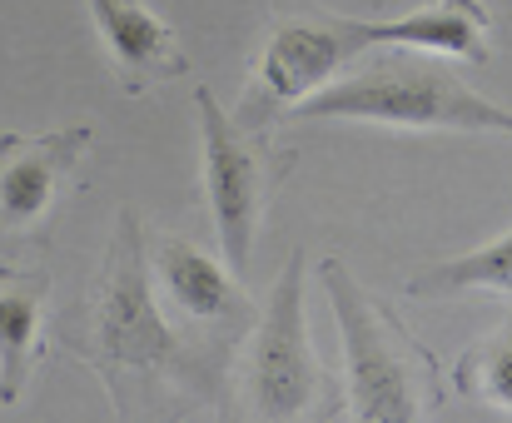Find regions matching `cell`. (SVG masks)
<instances>
[{"label":"cell","mask_w":512,"mask_h":423,"mask_svg":"<svg viewBox=\"0 0 512 423\" xmlns=\"http://www.w3.org/2000/svg\"><path fill=\"white\" fill-rule=\"evenodd\" d=\"M60 344L100 374L115 419H174L219 404L224 369L160 314L145 259V219L135 205L120 210L95 279L60 319Z\"/></svg>","instance_id":"obj_1"},{"label":"cell","mask_w":512,"mask_h":423,"mask_svg":"<svg viewBox=\"0 0 512 423\" xmlns=\"http://www.w3.org/2000/svg\"><path fill=\"white\" fill-rule=\"evenodd\" d=\"M363 65L334 85H319L299 105L294 120H373L393 130H438V135H512V110L468 90L443 60L428 50L388 45L383 55H358Z\"/></svg>","instance_id":"obj_2"},{"label":"cell","mask_w":512,"mask_h":423,"mask_svg":"<svg viewBox=\"0 0 512 423\" xmlns=\"http://www.w3.org/2000/svg\"><path fill=\"white\" fill-rule=\"evenodd\" d=\"M319 279L329 289V304H334L343 334L339 344L343 369H348L343 414L368 423L433 419L448 404V384H443L438 359L423 349V339H413V329L348 274L339 254H329L319 264Z\"/></svg>","instance_id":"obj_3"},{"label":"cell","mask_w":512,"mask_h":423,"mask_svg":"<svg viewBox=\"0 0 512 423\" xmlns=\"http://www.w3.org/2000/svg\"><path fill=\"white\" fill-rule=\"evenodd\" d=\"M234 379H239L234 414L244 419L289 423L343 414V384L314 354L309 319H304V249H294L289 264L279 269L264 314L244 334V359Z\"/></svg>","instance_id":"obj_4"},{"label":"cell","mask_w":512,"mask_h":423,"mask_svg":"<svg viewBox=\"0 0 512 423\" xmlns=\"http://www.w3.org/2000/svg\"><path fill=\"white\" fill-rule=\"evenodd\" d=\"M363 50H373L368 20L334 15L319 0H274V15H269V30L254 55V75L244 85L234 120L244 130H269L279 115H289V105L329 85Z\"/></svg>","instance_id":"obj_5"},{"label":"cell","mask_w":512,"mask_h":423,"mask_svg":"<svg viewBox=\"0 0 512 423\" xmlns=\"http://www.w3.org/2000/svg\"><path fill=\"white\" fill-rule=\"evenodd\" d=\"M194 105H199V140H204V205L229 269L244 274L264 214L299 165V150H279L269 130H244L234 115H224L209 85L194 90Z\"/></svg>","instance_id":"obj_6"},{"label":"cell","mask_w":512,"mask_h":423,"mask_svg":"<svg viewBox=\"0 0 512 423\" xmlns=\"http://www.w3.org/2000/svg\"><path fill=\"white\" fill-rule=\"evenodd\" d=\"M90 145V125L50 135H0V254H45L55 244L60 205Z\"/></svg>","instance_id":"obj_7"},{"label":"cell","mask_w":512,"mask_h":423,"mask_svg":"<svg viewBox=\"0 0 512 423\" xmlns=\"http://www.w3.org/2000/svg\"><path fill=\"white\" fill-rule=\"evenodd\" d=\"M145 259H150V279L179 314V329L189 324L194 344L229 369L234 349L244 344V334L254 329L259 309L254 299L234 284V274H224L194 239L170 234V229H150L145 224Z\"/></svg>","instance_id":"obj_8"},{"label":"cell","mask_w":512,"mask_h":423,"mask_svg":"<svg viewBox=\"0 0 512 423\" xmlns=\"http://www.w3.org/2000/svg\"><path fill=\"white\" fill-rule=\"evenodd\" d=\"M85 5L105 40L115 85L125 95H150L179 75H189V55H184L179 35L145 0H85Z\"/></svg>","instance_id":"obj_9"},{"label":"cell","mask_w":512,"mask_h":423,"mask_svg":"<svg viewBox=\"0 0 512 423\" xmlns=\"http://www.w3.org/2000/svg\"><path fill=\"white\" fill-rule=\"evenodd\" d=\"M45 304H50V274L40 264L0 269V404H20L30 369L45 354Z\"/></svg>","instance_id":"obj_10"},{"label":"cell","mask_w":512,"mask_h":423,"mask_svg":"<svg viewBox=\"0 0 512 423\" xmlns=\"http://www.w3.org/2000/svg\"><path fill=\"white\" fill-rule=\"evenodd\" d=\"M488 25H493V15L483 0H433L388 25L368 20V35H373V45H413V50H438V55H453L468 65H488L493 60Z\"/></svg>","instance_id":"obj_11"},{"label":"cell","mask_w":512,"mask_h":423,"mask_svg":"<svg viewBox=\"0 0 512 423\" xmlns=\"http://www.w3.org/2000/svg\"><path fill=\"white\" fill-rule=\"evenodd\" d=\"M413 299H458V294H503L512 299V229L503 239L468 249L458 259H443L408 279Z\"/></svg>","instance_id":"obj_12"},{"label":"cell","mask_w":512,"mask_h":423,"mask_svg":"<svg viewBox=\"0 0 512 423\" xmlns=\"http://www.w3.org/2000/svg\"><path fill=\"white\" fill-rule=\"evenodd\" d=\"M453 384H458V394L512 414V319H503L473 349H463V359L453 369Z\"/></svg>","instance_id":"obj_13"}]
</instances>
